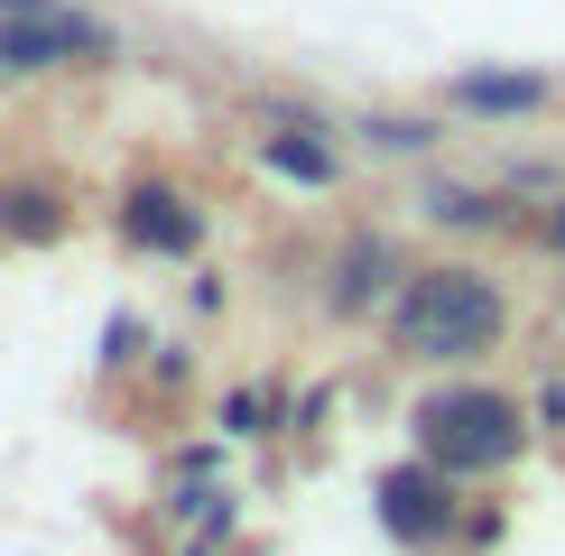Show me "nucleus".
Returning a JSON list of instances; mask_svg holds the SVG:
<instances>
[{
  "label": "nucleus",
  "mask_w": 565,
  "mask_h": 556,
  "mask_svg": "<svg viewBox=\"0 0 565 556\" xmlns=\"http://www.w3.org/2000/svg\"><path fill=\"white\" fill-rule=\"evenodd\" d=\"M390 353L417 371H482L510 343V288L482 260H417L381 316Z\"/></svg>",
  "instance_id": "1"
},
{
  "label": "nucleus",
  "mask_w": 565,
  "mask_h": 556,
  "mask_svg": "<svg viewBox=\"0 0 565 556\" xmlns=\"http://www.w3.org/2000/svg\"><path fill=\"white\" fill-rule=\"evenodd\" d=\"M529 446H537V408L482 371H445L436 389L408 399V455H427L455 482H501Z\"/></svg>",
  "instance_id": "2"
},
{
  "label": "nucleus",
  "mask_w": 565,
  "mask_h": 556,
  "mask_svg": "<svg viewBox=\"0 0 565 556\" xmlns=\"http://www.w3.org/2000/svg\"><path fill=\"white\" fill-rule=\"evenodd\" d=\"M371 520H381L390 547L408 556H445L463 538V482L436 473L427 455H398L390 473H371Z\"/></svg>",
  "instance_id": "3"
},
{
  "label": "nucleus",
  "mask_w": 565,
  "mask_h": 556,
  "mask_svg": "<svg viewBox=\"0 0 565 556\" xmlns=\"http://www.w3.org/2000/svg\"><path fill=\"white\" fill-rule=\"evenodd\" d=\"M121 38L103 29L93 10H38V19H0V84H38V75H65V65H111Z\"/></svg>",
  "instance_id": "4"
},
{
  "label": "nucleus",
  "mask_w": 565,
  "mask_h": 556,
  "mask_svg": "<svg viewBox=\"0 0 565 556\" xmlns=\"http://www.w3.org/2000/svg\"><path fill=\"white\" fill-rule=\"evenodd\" d=\"M408 250H398L390 242V232H343V242H334V260H324V316H334V324H371V316H390V297L398 288H408Z\"/></svg>",
  "instance_id": "5"
},
{
  "label": "nucleus",
  "mask_w": 565,
  "mask_h": 556,
  "mask_svg": "<svg viewBox=\"0 0 565 556\" xmlns=\"http://www.w3.org/2000/svg\"><path fill=\"white\" fill-rule=\"evenodd\" d=\"M121 242L139 250V260H195L204 250V232H214V214H204L195 195H185L177 177H130L121 185Z\"/></svg>",
  "instance_id": "6"
},
{
  "label": "nucleus",
  "mask_w": 565,
  "mask_h": 556,
  "mask_svg": "<svg viewBox=\"0 0 565 556\" xmlns=\"http://www.w3.org/2000/svg\"><path fill=\"white\" fill-rule=\"evenodd\" d=\"M260 158H269V177L306 185V195H334L343 185V149H334V130H324L316 111H278L260 130Z\"/></svg>",
  "instance_id": "7"
},
{
  "label": "nucleus",
  "mask_w": 565,
  "mask_h": 556,
  "mask_svg": "<svg viewBox=\"0 0 565 556\" xmlns=\"http://www.w3.org/2000/svg\"><path fill=\"white\" fill-rule=\"evenodd\" d=\"M547 75H529V65H473V75L445 84V111H463V121H529V111H547Z\"/></svg>",
  "instance_id": "8"
},
{
  "label": "nucleus",
  "mask_w": 565,
  "mask_h": 556,
  "mask_svg": "<svg viewBox=\"0 0 565 556\" xmlns=\"http://www.w3.org/2000/svg\"><path fill=\"white\" fill-rule=\"evenodd\" d=\"M75 232V195L56 177H0V242L10 250H46Z\"/></svg>",
  "instance_id": "9"
},
{
  "label": "nucleus",
  "mask_w": 565,
  "mask_h": 556,
  "mask_svg": "<svg viewBox=\"0 0 565 556\" xmlns=\"http://www.w3.org/2000/svg\"><path fill=\"white\" fill-rule=\"evenodd\" d=\"M417 214L445 223V232H501V223H520V214H510V195L463 185V177H427V185H417Z\"/></svg>",
  "instance_id": "10"
},
{
  "label": "nucleus",
  "mask_w": 565,
  "mask_h": 556,
  "mask_svg": "<svg viewBox=\"0 0 565 556\" xmlns=\"http://www.w3.org/2000/svg\"><path fill=\"white\" fill-rule=\"evenodd\" d=\"M362 139L390 158H436L445 149V111H362Z\"/></svg>",
  "instance_id": "11"
},
{
  "label": "nucleus",
  "mask_w": 565,
  "mask_h": 556,
  "mask_svg": "<svg viewBox=\"0 0 565 556\" xmlns=\"http://www.w3.org/2000/svg\"><path fill=\"white\" fill-rule=\"evenodd\" d=\"M214 427H223V446H250V436H278L288 417H278V389L269 381H242V389H223Z\"/></svg>",
  "instance_id": "12"
},
{
  "label": "nucleus",
  "mask_w": 565,
  "mask_h": 556,
  "mask_svg": "<svg viewBox=\"0 0 565 556\" xmlns=\"http://www.w3.org/2000/svg\"><path fill=\"white\" fill-rule=\"evenodd\" d=\"M139 343H149V324H139V316H111V324H103V371H130V362H149Z\"/></svg>",
  "instance_id": "13"
},
{
  "label": "nucleus",
  "mask_w": 565,
  "mask_h": 556,
  "mask_svg": "<svg viewBox=\"0 0 565 556\" xmlns=\"http://www.w3.org/2000/svg\"><path fill=\"white\" fill-rule=\"evenodd\" d=\"M529 408H537V427H547V436H565V362H556V371H537Z\"/></svg>",
  "instance_id": "14"
},
{
  "label": "nucleus",
  "mask_w": 565,
  "mask_h": 556,
  "mask_svg": "<svg viewBox=\"0 0 565 556\" xmlns=\"http://www.w3.org/2000/svg\"><path fill=\"white\" fill-rule=\"evenodd\" d=\"M501 520H510L501 501H463V538H455V547H473V556H482L491 538H501Z\"/></svg>",
  "instance_id": "15"
},
{
  "label": "nucleus",
  "mask_w": 565,
  "mask_h": 556,
  "mask_svg": "<svg viewBox=\"0 0 565 556\" xmlns=\"http://www.w3.org/2000/svg\"><path fill=\"white\" fill-rule=\"evenodd\" d=\"M537 242H547V250H556V269H565V195L547 204V214H537Z\"/></svg>",
  "instance_id": "16"
},
{
  "label": "nucleus",
  "mask_w": 565,
  "mask_h": 556,
  "mask_svg": "<svg viewBox=\"0 0 565 556\" xmlns=\"http://www.w3.org/2000/svg\"><path fill=\"white\" fill-rule=\"evenodd\" d=\"M38 10H56V0H0V19H38Z\"/></svg>",
  "instance_id": "17"
}]
</instances>
